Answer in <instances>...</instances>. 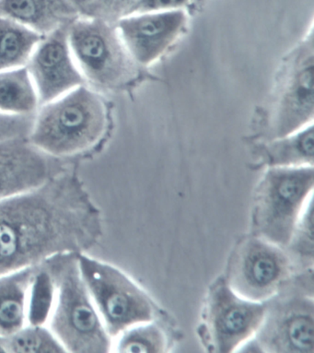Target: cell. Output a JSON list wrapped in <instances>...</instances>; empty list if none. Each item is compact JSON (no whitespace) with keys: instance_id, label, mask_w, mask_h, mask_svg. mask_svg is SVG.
Instances as JSON below:
<instances>
[{"instance_id":"obj_1","label":"cell","mask_w":314,"mask_h":353,"mask_svg":"<svg viewBox=\"0 0 314 353\" xmlns=\"http://www.w3.org/2000/svg\"><path fill=\"white\" fill-rule=\"evenodd\" d=\"M103 234L102 212L83 182L63 172L34 190L0 201L2 275L57 254L85 253Z\"/></svg>"},{"instance_id":"obj_2","label":"cell","mask_w":314,"mask_h":353,"mask_svg":"<svg viewBox=\"0 0 314 353\" xmlns=\"http://www.w3.org/2000/svg\"><path fill=\"white\" fill-rule=\"evenodd\" d=\"M76 256L57 254L43 262L56 285L50 330L67 352H110L112 336L81 277Z\"/></svg>"},{"instance_id":"obj_3","label":"cell","mask_w":314,"mask_h":353,"mask_svg":"<svg viewBox=\"0 0 314 353\" xmlns=\"http://www.w3.org/2000/svg\"><path fill=\"white\" fill-rule=\"evenodd\" d=\"M107 121L102 97L81 85L38 108L28 139L53 157H67L94 147Z\"/></svg>"},{"instance_id":"obj_4","label":"cell","mask_w":314,"mask_h":353,"mask_svg":"<svg viewBox=\"0 0 314 353\" xmlns=\"http://www.w3.org/2000/svg\"><path fill=\"white\" fill-rule=\"evenodd\" d=\"M313 185V166L269 167L253 199V234L286 248Z\"/></svg>"},{"instance_id":"obj_5","label":"cell","mask_w":314,"mask_h":353,"mask_svg":"<svg viewBox=\"0 0 314 353\" xmlns=\"http://www.w3.org/2000/svg\"><path fill=\"white\" fill-rule=\"evenodd\" d=\"M68 41L76 65L94 86L118 89L135 77L136 64L116 23L81 16L68 27Z\"/></svg>"},{"instance_id":"obj_6","label":"cell","mask_w":314,"mask_h":353,"mask_svg":"<svg viewBox=\"0 0 314 353\" xmlns=\"http://www.w3.org/2000/svg\"><path fill=\"white\" fill-rule=\"evenodd\" d=\"M76 259L81 277L112 338L132 325L154 320V303L127 274L85 253L78 254Z\"/></svg>"},{"instance_id":"obj_7","label":"cell","mask_w":314,"mask_h":353,"mask_svg":"<svg viewBox=\"0 0 314 353\" xmlns=\"http://www.w3.org/2000/svg\"><path fill=\"white\" fill-rule=\"evenodd\" d=\"M295 269L285 248L252 234L231 252L225 278L240 296L266 303L285 288Z\"/></svg>"},{"instance_id":"obj_8","label":"cell","mask_w":314,"mask_h":353,"mask_svg":"<svg viewBox=\"0 0 314 353\" xmlns=\"http://www.w3.org/2000/svg\"><path fill=\"white\" fill-rule=\"evenodd\" d=\"M266 312V302L240 296L220 276L207 291L199 334L209 352H236L258 333Z\"/></svg>"},{"instance_id":"obj_9","label":"cell","mask_w":314,"mask_h":353,"mask_svg":"<svg viewBox=\"0 0 314 353\" xmlns=\"http://www.w3.org/2000/svg\"><path fill=\"white\" fill-rule=\"evenodd\" d=\"M314 42L313 29L292 51L278 91L270 128L281 138L313 124L314 117Z\"/></svg>"},{"instance_id":"obj_10","label":"cell","mask_w":314,"mask_h":353,"mask_svg":"<svg viewBox=\"0 0 314 353\" xmlns=\"http://www.w3.org/2000/svg\"><path fill=\"white\" fill-rule=\"evenodd\" d=\"M266 302V316L253 338L262 352L313 353L314 303L313 294L281 295Z\"/></svg>"},{"instance_id":"obj_11","label":"cell","mask_w":314,"mask_h":353,"mask_svg":"<svg viewBox=\"0 0 314 353\" xmlns=\"http://www.w3.org/2000/svg\"><path fill=\"white\" fill-rule=\"evenodd\" d=\"M68 27L43 37L26 65L36 88L40 106L85 85L71 53Z\"/></svg>"},{"instance_id":"obj_12","label":"cell","mask_w":314,"mask_h":353,"mask_svg":"<svg viewBox=\"0 0 314 353\" xmlns=\"http://www.w3.org/2000/svg\"><path fill=\"white\" fill-rule=\"evenodd\" d=\"M187 14L184 10L134 13L116 21L125 48L136 65L157 61L184 32Z\"/></svg>"},{"instance_id":"obj_13","label":"cell","mask_w":314,"mask_h":353,"mask_svg":"<svg viewBox=\"0 0 314 353\" xmlns=\"http://www.w3.org/2000/svg\"><path fill=\"white\" fill-rule=\"evenodd\" d=\"M63 172L59 158L38 149L28 138L0 142V201L34 190Z\"/></svg>"},{"instance_id":"obj_14","label":"cell","mask_w":314,"mask_h":353,"mask_svg":"<svg viewBox=\"0 0 314 353\" xmlns=\"http://www.w3.org/2000/svg\"><path fill=\"white\" fill-rule=\"evenodd\" d=\"M0 16L45 37L81 15L70 0H0Z\"/></svg>"},{"instance_id":"obj_15","label":"cell","mask_w":314,"mask_h":353,"mask_svg":"<svg viewBox=\"0 0 314 353\" xmlns=\"http://www.w3.org/2000/svg\"><path fill=\"white\" fill-rule=\"evenodd\" d=\"M37 266L0 275V336L12 335L25 327L28 297Z\"/></svg>"},{"instance_id":"obj_16","label":"cell","mask_w":314,"mask_h":353,"mask_svg":"<svg viewBox=\"0 0 314 353\" xmlns=\"http://www.w3.org/2000/svg\"><path fill=\"white\" fill-rule=\"evenodd\" d=\"M262 154L269 167L313 166V123L289 135L272 139Z\"/></svg>"},{"instance_id":"obj_17","label":"cell","mask_w":314,"mask_h":353,"mask_svg":"<svg viewBox=\"0 0 314 353\" xmlns=\"http://www.w3.org/2000/svg\"><path fill=\"white\" fill-rule=\"evenodd\" d=\"M39 108L36 88L26 65L0 71V112L34 114Z\"/></svg>"},{"instance_id":"obj_18","label":"cell","mask_w":314,"mask_h":353,"mask_svg":"<svg viewBox=\"0 0 314 353\" xmlns=\"http://www.w3.org/2000/svg\"><path fill=\"white\" fill-rule=\"evenodd\" d=\"M42 35L0 16V71L25 67Z\"/></svg>"},{"instance_id":"obj_19","label":"cell","mask_w":314,"mask_h":353,"mask_svg":"<svg viewBox=\"0 0 314 353\" xmlns=\"http://www.w3.org/2000/svg\"><path fill=\"white\" fill-rule=\"evenodd\" d=\"M116 339L114 352L124 353H160L167 352L165 331L154 321L140 323L127 328Z\"/></svg>"},{"instance_id":"obj_20","label":"cell","mask_w":314,"mask_h":353,"mask_svg":"<svg viewBox=\"0 0 314 353\" xmlns=\"http://www.w3.org/2000/svg\"><path fill=\"white\" fill-rule=\"evenodd\" d=\"M56 299V285L45 265H38L28 297L29 325H45L50 319Z\"/></svg>"},{"instance_id":"obj_21","label":"cell","mask_w":314,"mask_h":353,"mask_svg":"<svg viewBox=\"0 0 314 353\" xmlns=\"http://www.w3.org/2000/svg\"><path fill=\"white\" fill-rule=\"evenodd\" d=\"M8 352H67L56 336L45 325H25L12 335L6 336Z\"/></svg>"},{"instance_id":"obj_22","label":"cell","mask_w":314,"mask_h":353,"mask_svg":"<svg viewBox=\"0 0 314 353\" xmlns=\"http://www.w3.org/2000/svg\"><path fill=\"white\" fill-rule=\"evenodd\" d=\"M285 249L291 257L295 268L313 267V199L307 204L300 216L296 228Z\"/></svg>"},{"instance_id":"obj_23","label":"cell","mask_w":314,"mask_h":353,"mask_svg":"<svg viewBox=\"0 0 314 353\" xmlns=\"http://www.w3.org/2000/svg\"><path fill=\"white\" fill-rule=\"evenodd\" d=\"M138 2V0H94L88 17L116 23L120 19L133 14Z\"/></svg>"},{"instance_id":"obj_24","label":"cell","mask_w":314,"mask_h":353,"mask_svg":"<svg viewBox=\"0 0 314 353\" xmlns=\"http://www.w3.org/2000/svg\"><path fill=\"white\" fill-rule=\"evenodd\" d=\"M35 114H10L0 112V142L13 139L29 138L34 125Z\"/></svg>"},{"instance_id":"obj_25","label":"cell","mask_w":314,"mask_h":353,"mask_svg":"<svg viewBox=\"0 0 314 353\" xmlns=\"http://www.w3.org/2000/svg\"><path fill=\"white\" fill-rule=\"evenodd\" d=\"M193 1V0H138L134 13L184 10L185 6Z\"/></svg>"},{"instance_id":"obj_26","label":"cell","mask_w":314,"mask_h":353,"mask_svg":"<svg viewBox=\"0 0 314 353\" xmlns=\"http://www.w3.org/2000/svg\"><path fill=\"white\" fill-rule=\"evenodd\" d=\"M70 2L78 10L81 16L88 17L94 0H70Z\"/></svg>"},{"instance_id":"obj_27","label":"cell","mask_w":314,"mask_h":353,"mask_svg":"<svg viewBox=\"0 0 314 353\" xmlns=\"http://www.w3.org/2000/svg\"><path fill=\"white\" fill-rule=\"evenodd\" d=\"M0 352H8L6 336H0Z\"/></svg>"},{"instance_id":"obj_28","label":"cell","mask_w":314,"mask_h":353,"mask_svg":"<svg viewBox=\"0 0 314 353\" xmlns=\"http://www.w3.org/2000/svg\"><path fill=\"white\" fill-rule=\"evenodd\" d=\"M0 275H2V273H1V267H0Z\"/></svg>"}]
</instances>
